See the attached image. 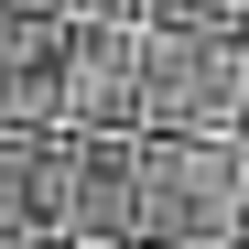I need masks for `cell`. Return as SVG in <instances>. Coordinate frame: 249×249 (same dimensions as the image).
I'll list each match as a JSON object with an SVG mask.
<instances>
[{
	"label": "cell",
	"mask_w": 249,
	"mask_h": 249,
	"mask_svg": "<svg viewBox=\"0 0 249 249\" xmlns=\"http://www.w3.org/2000/svg\"><path fill=\"white\" fill-rule=\"evenodd\" d=\"M65 184H76V130H0V238L65 249Z\"/></svg>",
	"instance_id": "cell-5"
},
{
	"label": "cell",
	"mask_w": 249,
	"mask_h": 249,
	"mask_svg": "<svg viewBox=\"0 0 249 249\" xmlns=\"http://www.w3.org/2000/svg\"><path fill=\"white\" fill-rule=\"evenodd\" d=\"M228 249H249V238H228Z\"/></svg>",
	"instance_id": "cell-10"
},
{
	"label": "cell",
	"mask_w": 249,
	"mask_h": 249,
	"mask_svg": "<svg viewBox=\"0 0 249 249\" xmlns=\"http://www.w3.org/2000/svg\"><path fill=\"white\" fill-rule=\"evenodd\" d=\"M152 33H249V0H141Z\"/></svg>",
	"instance_id": "cell-7"
},
{
	"label": "cell",
	"mask_w": 249,
	"mask_h": 249,
	"mask_svg": "<svg viewBox=\"0 0 249 249\" xmlns=\"http://www.w3.org/2000/svg\"><path fill=\"white\" fill-rule=\"evenodd\" d=\"M249 238V141H162L152 130V249Z\"/></svg>",
	"instance_id": "cell-2"
},
{
	"label": "cell",
	"mask_w": 249,
	"mask_h": 249,
	"mask_svg": "<svg viewBox=\"0 0 249 249\" xmlns=\"http://www.w3.org/2000/svg\"><path fill=\"white\" fill-rule=\"evenodd\" d=\"M141 249H152V238H141Z\"/></svg>",
	"instance_id": "cell-11"
},
{
	"label": "cell",
	"mask_w": 249,
	"mask_h": 249,
	"mask_svg": "<svg viewBox=\"0 0 249 249\" xmlns=\"http://www.w3.org/2000/svg\"><path fill=\"white\" fill-rule=\"evenodd\" d=\"M152 238V130H76L65 249H141Z\"/></svg>",
	"instance_id": "cell-3"
},
{
	"label": "cell",
	"mask_w": 249,
	"mask_h": 249,
	"mask_svg": "<svg viewBox=\"0 0 249 249\" xmlns=\"http://www.w3.org/2000/svg\"><path fill=\"white\" fill-rule=\"evenodd\" d=\"M152 22H65V130H141Z\"/></svg>",
	"instance_id": "cell-4"
},
{
	"label": "cell",
	"mask_w": 249,
	"mask_h": 249,
	"mask_svg": "<svg viewBox=\"0 0 249 249\" xmlns=\"http://www.w3.org/2000/svg\"><path fill=\"white\" fill-rule=\"evenodd\" d=\"M0 11H54V22H65V0H0Z\"/></svg>",
	"instance_id": "cell-8"
},
{
	"label": "cell",
	"mask_w": 249,
	"mask_h": 249,
	"mask_svg": "<svg viewBox=\"0 0 249 249\" xmlns=\"http://www.w3.org/2000/svg\"><path fill=\"white\" fill-rule=\"evenodd\" d=\"M0 130H65V22L0 11Z\"/></svg>",
	"instance_id": "cell-6"
},
{
	"label": "cell",
	"mask_w": 249,
	"mask_h": 249,
	"mask_svg": "<svg viewBox=\"0 0 249 249\" xmlns=\"http://www.w3.org/2000/svg\"><path fill=\"white\" fill-rule=\"evenodd\" d=\"M0 249H44V238H0Z\"/></svg>",
	"instance_id": "cell-9"
},
{
	"label": "cell",
	"mask_w": 249,
	"mask_h": 249,
	"mask_svg": "<svg viewBox=\"0 0 249 249\" xmlns=\"http://www.w3.org/2000/svg\"><path fill=\"white\" fill-rule=\"evenodd\" d=\"M162 141H249V33H152V108Z\"/></svg>",
	"instance_id": "cell-1"
}]
</instances>
